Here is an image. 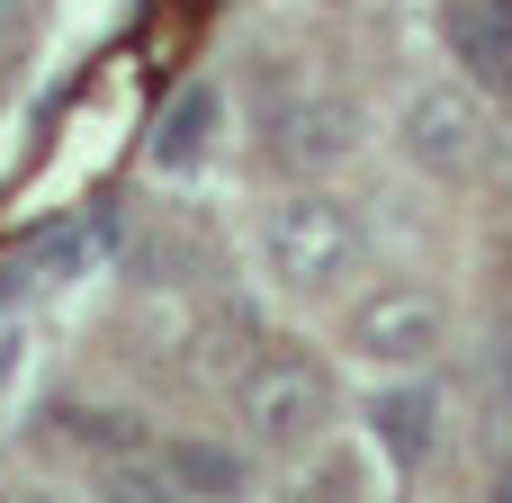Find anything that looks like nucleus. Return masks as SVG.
Here are the masks:
<instances>
[{
    "instance_id": "obj_11",
    "label": "nucleus",
    "mask_w": 512,
    "mask_h": 503,
    "mask_svg": "<svg viewBox=\"0 0 512 503\" xmlns=\"http://www.w3.org/2000/svg\"><path fill=\"white\" fill-rule=\"evenodd\" d=\"M504 387H512V333H504Z\"/></svg>"
},
{
    "instance_id": "obj_6",
    "label": "nucleus",
    "mask_w": 512,
    "mask_h": 503,
    "mask_svg": "<svg viewBox=\"0 0 512 503\" xmlns=\"http://www.w3.org/2000/svg\"><path fill=\"white\" fill-rule=\"evenodd\" d=\"M450 54L477 90H512V0H450Z\"/></svg>"
},
{
    "instance_id": "obj_12",
    "label": "nucleus",
    "mask_w": 512,
    "mask_h": 503,
    "mask_svg": "<svg viewBox=\"0 0 512 503\" xmlns=\"http://www.w3.org/2000/svg\"><path fill=\"white\" fill-rule=\"evenodd\" d=\"M9 9H18V0H0V36H9Z\"/></svg>"
},
{
    "instance_id": "obj_8",
    "label": "nucleus",
    "mask_w": 512,
    "mask_h": 503,
    "mask_svg": "<svg viewBox=\"0 0 512 503\" xmlns=\"http://www.w3.org/2000/svg\"><path fill=\"white\" fill-rule=\"evenodd\" d=\"M162 486L234 495V486H243V459H234V450H198V441H162Z\"/></svg>"
},
{
    "instance_id": "obj_3",
    "label": "nucleus",
    "mask_w": 512,
    "mask_h": 503,
    "mask_svg": "<svg viewBox=\"0 0 512 503\" xmlns=\"http://www.w3.org/2000/svg\"><path fill=\"white\" fill-rule=\"evenodd\" d=\"M405 153H414L423 171H441V180L486 171V153H495L486 99H477L468 81H423V90L405 99Z\"/></svg>"
},
{
    "instance_id": "obj_4",
    "label": "nucleus",
    "mask_w": 512,
    "mask_h": 503,
    "mask_svg": "<svg viewBox=\"0 0 512 503\" xmlns=\"http://www.w3.org/2000/svg\"><path fill=\"white\" fill-rule=\"evenodd\" d=\"M441 342H450V315H441V297L414 288V279H396V288H378V297L351 306V351H360L369 369H423Z\"/></svg>"
},
{
    "instance_id": "obj_2",
    "label": "nucleus",
    "mask_w": 512,
    "mask_h": 503,
    "mask_svg": "<svg viewBox=\"0 0 512 503\" xmlns=\"http://www.w3.org/2000/svg\"><path fill=\"white\" fill-rule=\"evenodd\" d=\"M234 405H243V423H252L270 450H306V441L333 423V378H324V360H306V351H261V360L243 369Z\"/></svg>"
},
{
    "instance_id": "obj_10",
    "label": "nucleus",
    "mask_w": 512,
    "mask_h": 503,
    "mask_svg": "<svg viewBox=\"0 0 512 503\" xmlns=\"http://www.w3.org/2000/svg\"><path fill=\"white\" fill-rule=\"evenodd\" d=\"M63 432L90 441V450H135V423L126 414H63Z\"/></svg>"
},
{
    "instance_id": "obj_5",
    "label": "nucleus",
    "mask_w": 512,
    "mask_h": 503,
    "mask_svg": "<svg viewBox=\"0 0 512 503\" xmlns=\"http://www.w3.org/2000/svg\"><path fill=\"white\" fill-rule=\"evenodd\" d=\"M270 153H279L288 171H333V162L360 153V108H351L342 90H306V99H288V108L270 117Z\"/></svg>"
},
{
    "instance_id": "obj_9",
    "label": "nucleus",
    "mask_w": 512,
    "mask_h": 503,
    "mask_svg": "<svg viewBox=\"0 0 512 503\" xmlns=\"http://www.w3.org/2000/svg\"><path fill=\"white\" fill-rule=\"evenodd\" d=\"M207 126H216V99H207V90H189V99H180V117L162 126V162H189V153L207 144Z\"/></svg>"
},
{
    "instance_id": "obj_7",
    "label": "nucleus",
    "mask_w": 512,
    "mask_h": 503,
    "mask_svg": "<svg viewBox=\"0 0 512 503\" xmlns=\"http://www.w3.org/2000/svg\"><path fill=\"white\" fill-rule=\"evenodd\" d=\"M369 423H378V441H387L396 468H423V459H432V423H441V405H432V387H396V396L369 405Z\"/></svg>"
},
{
    "instance_id": "obj_1",
    "label": "nucleus",
    "mask_w": 512,
    "mask_h": 503,
    "mask_svg": "<svg viewBox=\"0 0 512 503\" xmlns=\"http://www.w3.org/2000/svg\"><path fill=\"white\" fill-rule=\"evenodd\" d=\"M261 261H270V279H279L288 297H333V288L351 279V261H360V225H351L342 198L297 189V198L270 207V225H261Z\"/></svg>"
}]
</instances>
